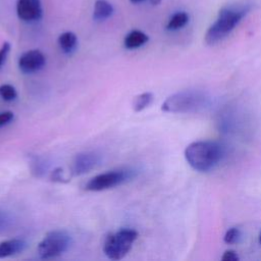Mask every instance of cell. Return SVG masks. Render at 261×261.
<instances>
[{
  "label": "cell",
  "instance_id": "cell-1",
  "mask_svg": "<svg viewBox=\"0 0 261 261\" xmlns=\"http://www.w3.org/2000/svg\"><path fill=\"white\" fill-rule=\"evenodd\" d=\"M223 155L222 147L214 141H197L187 146L185 157L197 171H208L218 164Z\"/></svg>",
  "mask_w": 261,
  "mask_h": 261
},
{
  "label": "cell",
  "instance_id": "cell-2",
  "mask_svg": "<svg viewBox=\"0 0 261 261\" xmlns=\"http://www.w3.org/2000/svg\"><path fill=\"white\" fill-rule=\"evenodd\" d=\"M248 7L246 5H230L223 7L217 19L207 30L205 35V42L209 45L216 44L224 39L246 15Z\"/></svg>",
  "mask_w": 261,
  "mask_h": 261
},
{
  "label": "cell",
  "instance_id": "cell-3",
  "mask_svg": "<svg viewBox=\"0 0 261 261\" xmlns=\"http://www.w3.org/2000/svg\"><path fill=\"white\" fill-rule=\"evenodd\" d=\"M206 102L207 97L203 92L185 90L167 97L161 109L169 113H189L202 109Z\"/></svg>",
  "mask_w": 261,
  "mask_h": 261
},
{
  "label": "cell",
  "instance_id": "cell-4",
  "mask_svg": "<svg viewBox=\"0 0 261 261\" xmlns=\"http://www.w3.org/2000/svg\"><path fill=\"white\" fill-rule=\"evenodd\" d=\"M139 233L133 228H121L105 239L103 252L110 260L122 259L132 249Z\"/></svg>",
  "mask_w": 261,
  "mask_h": 261
},
{
  "label": "cell",
  "instance_id": "cell-5",
  "mask_svg": "<svg viewBox=\"0 0 261 261\" xmlns=\"http://www.w3.org/2000/svg\"><path fill=\"white\" fill-rule=\"evenodd\" d=\"M70 245L71 237L65 230H51L39 243L37 252L41 259H51L62 255Z\"/></svg>",
  "mask_w": 261,
  "mask_h": 261
},
{
  "label": "cell",
  "instance_id": "cell-6",
  "mask_svg": "<svg viewBox=\"0 0 261 261\" xmlns=\"http://www.w3.org/2000/svg\"><path fill=\"white\" fill-rule=\"evenodd\" d=\"M133 177L132 171L125 169L119 170H111L107 172H103L92 177L85 186L87 191L91 192H101L114 187H117L129 178Z\"/></svg>",
  "mask_w": 261,
  "mask_h": 261
},
{
  "label": "cell",
  "instance_id": "cell-7",
  "mask_svg": "<svg viewBox=\"0 0 261 261\" xmlns=\"http://www.w3.org/2000/svg\"><path fill=\"white\" fill-rule=\"evenodd\" d=\"M101 161V155L97 152L88 151L79 153L72 160L71 173L74 175L85 174L94 169Z\"/></svg>",
  "mask_w": 261,
  "mask_h": 261
},
{
  "label": "cell",
  "instance_id": "cell-8",
  "mask_svg": "<svg viewBox=\"0 0 261 261\" xmlns=\"http://www.w3.org/2000/svg\"><path fill=\"white\" fill-rule=\"evenodd\" d=\"M46 57L40 50H29L18 58V68L23 73H33L44 67Z\"/></svg>",
  "mask_w": 261,
  "mask_h": 261
},
{
  "label": "cell",
  "instance_id": "cell-9",
  "mask_svg": "<svg viewBox=\"0 0 261 261\" xmlns=\"http://www.w3.org/2000/svg\"><path fill=\"white\" fill-rule=\"evenodd\" d=\"M16 12L20 19L24 21L38 20L42 16L40 0H18Z\"/></svg>",
  "mask_w": 261,
  "mask_h": 261
},
{
  "label": "cell",
  "instance_id": "cell-10",
  "mask_svg": "<svg viewBox=\"0 0 261 261\" xmlns=\"http://www.w3.org/2000/svg\"><path fill=\"white\" fill-rule=\"evenodd\" d=\"M27 243L20 239H10L0 243V259L16 255L24 250Z\"/></svg>",
  "mask_w": 261,
  "mask_h": 261
},
{
  "label": "cell",
  "instance_id": "cell-11",
  "mask_svg": "<svg viewBox=\"0 0 261 261\" xmlns=\"http://www.w3.org/2000/svg\"><path fill=\"white\" fill-rule=\"evenodd\" d=\"M149 40V37L139 30L130 31L124 38V47L127 49H137L145 45Z\"/></svg>",
  "mask_w": 261,
  "mask_h": 261
},
{
  "label": "cell",
  "instance_id": "cell-12",
  "mask_svg": "<svg viewBox=\"0 0 261 261\" xmlns=\"http://www.w3.org/2000/svg\"><path fill=\"white\" fill-rule=\"evenodd\" d=\"M113 12L112 5L106 0H97L94 5L93 17L96 20H104L108 18Z\"/></svg>",
  "mask_w": 261,
  "mask_h": 261
},
{
  "label": "cell",
  "instance_id": "cell-13",
  "mask_svg": "<svg viewBox=\"0 0 261 261\" xmlns=\"http://www.w3.org/2000/svg\"><path fill=\"white\" fill-rule=\"evenodd\" d=\"M77 38L72 32L62 33L58 38V45L65 53H70L76 47Z\"/></svg>",
  "mask_w": 261,
  "mask_h": 261
},
{
  "label": "cell",
  "instance_id": "cell-14",
  "mask_svg": "<svg viewBox=\"0 0 261 261\" xmlns=\"http://www.w3.org/2000/svg\"><path fill=\"white\" fill-rule=\"evenodd\" d=\"M153 101V94L150 92L142 93L134 98L133 101V110L135 112H140L147 108Z\"/></svg>",
  "mask_w": 261,
  "mask_h": 261
},
{
  "label": "cell",
  "instance_id": "cell-15",
  "mask_svg": "<svg viewBox=\"0 0 261 261\" xmlns=\"http://www.w3.org/2000/svg\"><path fill=\"white\" fill-rule=\"evenodd\" d=\"M188 21H189L188 13H186L184 11L176 12L170 17V19L166 25V29L170 30V31L178 30V29L185 27L188 23Z\"/></svg>",
  "mask_w": 261,
  "mask_h": 261
},
{
  "label": "cell",
  "instance_id": "cell-16",
  "mask_svg": "<svg viewBox=\"0 0 261 261\" xmlns=\"http://www.w3.org/2000/svg\"><path fill=\"white\" fill-rule=\"evenodd\" d=\"M0 97L7 102L13 101L17 97V92L15 88L9 84H4L0 86Z\"/></svg>",
  "mask_w": 261,
  "mask_h": 261
},
{
  "label": "cell",
  "instance_id": "cell-17",
  "mask_svg": "<svg viewBox=\"0 0 261 261\" xmlns=\"http://www.w3.org/2000/svg\"><path fill=\"white\" fill-rule=\"evenodd\" d=\"M240 238H241V231H240V229L239 228H237V227H231V228H229L226 232H225V234H224V237H223V241L226 243V244H234V243H237L239 240H240Z\"/></svg>",
  "mask_w": 261,
  "mask_h": 261
},
{
  "label": "cell",
  "instance_id": "cell-18",
  "mask_svg": "<svg viewBox=\"0 0 261 261\" xmlns=\"http://www.w3.org/2000/svg\"><path fill=\"white\" fill-rule=\"evenodd\" d=\"M51 179L53 181H58V182H65L68 181L67 178L64 176V172L61 168H55L52 173H51Z\"/></svg>",
  "mask_w": 261,
  "mask_h": 261
},
{
  "label": "cell",
  "instance_id": "cell-19",
  "mask_svg": "<svg viewBox=\"0 0 261 261\" xmlns=\"http://www.w3.org/2000/svg\"><path fill=\"white\" fill-rule=\"evenodd\" d=\"M9 51H10V44L8 42H4L0 48V67L5 62Z\"/></svg>",
  "mask_w": 261,
  "mask_h": 261
},
{
  "label": "cell",
  "instance_id": "cell-20",
  "mask_svg": "<svg viewBox=\"0 0 261 261\" xmlns=\"http://www.w3.org/2000/svg\"><path fill=\"white\" fill-rule=\"evenodd\" d=\"M13 113L11 111H4L0 113V127L8 124L13 119Z\"/></svg>",
  "mask_w": 261,
  "mask_h": 261
},
{
  "label": "cell",
  "instance_id": "cell-21",
  "mask_svg": "<svg viewBox=\"0 0 261 261\" xmlns=\"http://www.w3.org/2000/svg\"><path fill=\"white\" fill-rule=\"evenodd\" d=\"M240 258L238 256V254L232 251V250H227L223 253L222 257H221V260L222 261H238Z\"/></svg>",
  "mask_w": 261,
  "mask_h": 261
},
{
  "label": "cell",
  "instance_id": "cell-22",
  "mask_svg": "<svg viewBox=\"0 0 261 261\" xmlns=\"http://www.w3.org/2000/svg\"><path fill=\"white\" fill-rule=\"evenodd\" d=\"M6 221H7V219H6L5 215L0 212V229H2V228L5 226Z\"/></svg>",
  "mask_w": 261,
  "mask_h": 261
},
{
  "label": "cell",
  "instance_id": "cell-23",
  "mask_svg": "<svg viewBox=\"0 0 261 261\" xmlns=\"http://www.w3.org/2000/svg\"><path fill=\"white\" fill-rule=\"evenodd\" d=\"M160 1H161V0H150V2H151L153 5H157V4H159V3H160Z\"/></svg>",
  "mask_w": 261,
  "mask_h": 261
},
{
  "label": "cell",
  "instance_id": "cell-24",
  "mask_svg": "<svg viewBox=\"0 0 261 261\" xmlns=\"http://www.w3.org/2000/svg\"><path fill=\"white\" fill-rule=\"evenodd\" d=\"M133 3H138V2H141V1H143V0H130Z\"/></svg>",
  "mask_w": 261,
  "mask_h": 261
},
{
  "label": "cell",
  "instance_id": "cell-25",
  "mask_svg": "<svg viewBox=\"0 0 261 261\" xmlns=\"http://www.w3.org/2000/svg\"><path fill=\"white\" fill-rule=\"evenodd\" d=\"M259 242H260V244H261V232H260V234H259Z\"/></svg>",
  "mask_w": 261,
  "mask_h": 261
}]
</instances>
